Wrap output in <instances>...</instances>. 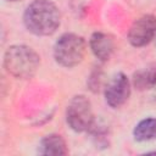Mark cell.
Returning a JSON list of instances; mask_svg holds the SVG:
<instances>
[{"mask_svg": "<svg viewBox=\"0 0 156 156\" xmlns=\"http://www.w3.org/2000/svg\"><path fill=\"white\" fill-rule=\"evenodd\" d=\"M23 21L29 32L37 35H49L60 24V12L49 0H34L26 9Z\"/></svg>", "mask_w": 156, "mask_h": 156, "instance_id": "6da1fadb", "label": "cell"}, {"mask_svg": "<svg viewBox=\"0 0 156 156\" xmlns=\"http://www.w3.org/2000/svg\"><path fill=\"white\" fill-rule=\"evenodd\" d=\"M9 73L17 78H30L39 67V56L26 45H13L9 48L4 60Z\"/></svg>", "mask_w": 156, "mask_h": 156, "instance_id": "7a4b0ae2", "label": "cell"}, {"mask_svg": "<svg viewBox=\"0 0 156 156\" xmlns=\"http://www.w3.org/2000/svg\"><path fill=\"white\" fill-rule=\"evenodd\" d=\"M85 54V41L82 37L72 33H66L58 38L54 46L55 60L65 67L78 65Z\"/></svg>", "mask_w": 156, "mask_h": 156, "instance_id": "3957f363", "label": "cell"}, {"mask_svg": "<svg viewBox=\"0 0 156 156\" xmlns=\"http://www.w3.org/2000/svg\"><path fill=\"white\" fill-rule=\"evenodd\" d=\"M66 119L68 126L76 132H83L90 128L94 121L90 101L83 95L74 96L67 106Z\"/></svg>", "mask_w": 156, "mask_h": 156, "instance_id": "277c9868", "label": "cell"}, {"mask_svg": "<svg viewBox=\"0 0 156 156\" xmlns=\"http://www.w3.org/2000/svg\"><path fill=\"white\" fill-rule=\"evenodd\" d=\"M156 34V18L151 15H145L136 20L128 33V39L134 46H144Z\"/></svg>", "mask_w": 156, "mask_h": 156, "instance_id": "5b68a950", "label": "cell"}, {"mask_svg": "<svg viewBox=\"0 0 156 156\" xmlns=\"http://www.w3.org/2000/svg\"><path fill=\"white\" fill-rule=\"evenodd\" d=\"M130 94V84L123 73L115 74L107 83L105 89L106 102L111 107H119L123 105Z\"/></svg>", "mask_w": 156, "mask_h": 156, "instance_id": "8992f818", "label": "cell"}, {"mask_svg": "<svg viewBox=\"0 0 156 156\" xmlns=\"http://www.w3.org/2000/svg\"><path fill=\"white\" fill-rule=\"evenodd\" d=\"M90 48L94 55L101 61H106L110 58L113 51V41L110 35L98 32L94 33L90 38Z\"/></svg>", "mask_w": 156, "mask_h": 156, "instance_id": "52a82bcc", "label": "cell"}, {"mask_svg": "<svg viewBox=\"0 0 156 156\" xmlns=\"http://www.w3.org/2000/svg\"><path fill=\"white\" fill-rule=\"evenodd\" d=\"M38 151L41 155H66L67 147L65 140L60 135L50 134L41 140Z\"/></svg>", "mask_w": 156, "mask_h": 156, "instance_id": "ba28073f", "label": "cell"}, {"mask_svg": "<svg viewBox=\"0 0 156 156\" xmlns=\"http://www.w3.org/2000/svg\"><path fill=\"white\" fill-rule=\"evenodd\" d=\"M156 84V63H151L134 74V85L143 90Z\"/></svg>", "mask_w": 156, "mask_h": 156, "instance_id": "9c48e42d", "label": "cell"}, {"mask_svg": "<svg viewBox=\"0 0 156 156\" xmlns=\"http://www.w3.org/2000/svg\"><path fill=\"white\" fill-rule=\"evenodd\" d=\"M134 136L139 141L151 140L156 138V119L146 118L139 122L134 128Z\"/></svg>", "mask_w": 156, "mask_h": 156, "instance_id": "30bf717a", "label": "cell"}, {"mask_svg": "<svg viewBox=\"0 0 156 156\" xmlns=\"http://www.w3.org/2000/svg\"><path fill=\"white\" fill-rule=\"evenodd\" d=\"M10 1H18V0H10Z\"/></svg>", "mask_w": 156, "mask_h": 156, "instance_id": "8fae6325", "label": "cell"}]
</instances>
